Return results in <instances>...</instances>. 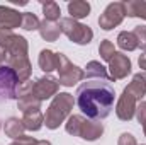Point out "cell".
<instances>
[{"label": "cell", "instance_id": "6da1fadb", "mask_svg": "<svg viewBox=\"0 0 146 145\" xmlns=\"http://www.w3.org/2000/svg\"><path fill=\"white\" fill-rule=\"evenodd\" d=\"M76 104L88 119L99 121L110 114L114 108L115 91L109 80L92 79L78 85L76 89Z\"/></svg>", "mask_w": 146, "mask_h": 145}, {"label": "cell", "instance_id": "7a4b0ae2", "mask_svg": "<svg viewBox=\"0 0 146 145\" xmlns=\"http://www.w3.org/2000/svg\"><path fill=\"white\" fill-rule=\"evenodd\" d=\"M73 104H75V97L70 92H58L53 97L49 108L46 109V114H44L46 128H49V130L60 128V125L65 123V119H68L72 116Z\"/></svg>", "mask_w": 146, "mask_h": 145}, {"label": "cell", "instance_id": "3957f363", "mask_svg": "<svg viewBox=\"0 0 146 145\" xmlns=\"http://www.w3.org/2000/svg\"><path fill=\"white\" fill-rule=\"evenodd\" d=\"M66 133L73 137H80L87 142H95L104 135V125L94 119H87L82 114H72L65 123Z\"/></svg>", "mask_w": 146, "mask_h": 145}, {"label": "cell", "instance_id": "277c9868", "mask_svg": "<svg viewBox=\"0 0 146 145\" xmlns=\"http://www.w3.org/2000/svg\"><path fill=\"white\" fill-rule=\"evenodd\" d=\"M60 29L72 43H76V44H88L94 38V31L88 26L75 21L72 17L60 19Z\"/></svg>", "mask_w": 146, "mask_h": 145}, {"label": "cell", "instance_id": "5b68a950", "mask_svg": "<svg viewBox=\"0 0 146 145\" xmlns=\"http://www.w3.org/2000/svg\"><path fill=\"white\" fill-rule=\"evenodd\" d=\"M0 48L5 50L7 58L10 56H27L29 44L24 36H19L9 29H0Z\"/></svg>", "mask_w": 146, "mask_h": 145}, {"label": "cell", "instance_id": "8992f818", "mask_svg": "<svg viewBox=\"0 0 146 145\" xmlns=\"http://www.w3.org/2000/svg\"><path fill=\"white\" fill-rule=\"evenodd\" d=\"M58 58H60V63H58V80H60V85H65V87H73L76 82L83 80L85 79V72L76 67L73 62H70V58L63 53H58Z\"/></svg>", "mask_w": 146, "mask_h": 145}, {"label": "cell", "instance_id": "52a82bcc", "mask_svg": "<svg viewBox=\"0 0 146 145\" xmlns=\"http://www.w3.org/2000/svg\"><path fill=\"white\" fill-rule=\"evenodd\" d=\"M126 17V12H124V3L122 2H112L106 7V10L100 14L99 17V26L104 29V31H110L114 28H117Z\"/></svg>", "mask_w": 146, "mask_h": 145}, {"label": "cell", "instance_id": "ba28073f", "mask_svg": "<svg viewBox=\"0 0 146 145\" xmlns=\"http://www.w3.org/2000/svg\"><path fill=\"white\" fill-rule=\"evenodd\" d=\"M19 79L10 67H0V103L15 99V87Z\"/></svg>", "mask_w": 146, "mask_h": 145}, {"label": "cell", "instance_id": "9c48e42d", "mask_svg": "<svg viewBox=\"0 0 146 145\" xmlns=\"http://www.w3.org/2000/svg\"><path fill=\"white\" fill-rule=\"evenodd\" d=\"M136 106H138V99L124 87V91L119 96L117 104H115V114H117V118L121 121H131L134 118Z\"/></svg>", "mask_w": 146, "mask_h": 145}, {"label": "cell", "instance_id": "30bf717a", "mask_svg": "<svg viewBox=\"0 0 146 145\" xmlns=\"http://www.w3.org/2000/svg\"><path fill=\"white\" fill-rule=\"evenodd\" d=\"M60 91V80L51 75L39 77L34 82V96L39 101H46L49 97H54Z\"/></svg>", "mask_w": 146, "mask_h": 145}, {"label": "cell", "instance_id": "8fae6325", "mask_svg": "<svg viewBox=\"0 0 146 145\" xmlns=\"http://www.w3.org/2000/svg\"><path fill=\"white\" fill-rule=\"evenodd\" d=\"M131 60L127 58V55L115 51L112 60L109 62V77L110 80H122L131 73Z\"/></svg>", "mask_w": 146, "mask_h": 145}, {"label": "cell", "instance_id": "7c38bea8", "mask_svg": "<svg viewBox=\"0 0 146 145\" xmlns=\"http://www.w3.org/2000/svg\"><path fill=\"white\" fill-rule=\"evenodd\" d=\"M7 67H10L15 72L19 84L27 82L29 77L33 75V65L27 56H10V58H7Z\"/></svg>", "mask_w": 146, "mask_h": 145}, {"label": "cell", "instance_id": "4fadbf2b", "mask_svg": "<svg viewBox=\"0 0 146 145\" xmlns=\"http://www.w3.org/2000/svg\"><path fill=\"white\" fill-rule=\"evenodd\" d=\"M22 26V14L12 7L0 5V29H15Z\"/></svg>", "mask_w": 146, "mask_h": 145}, {"label": "cell", "instance_id": "5bb4252c", "mask_svg": "<svg viewBox=\"0 0 146 145\" xmlns=\"http://www.w3.org/2000/svg\"><path fill=\"white\" fill-rule=\"evenodd\" d=\"M37 63H39V68L42 72H46V75L53 70H58V63H60V58H58V53L51 51V50H42L39 53V58H37Z\"/></svg>", "mask_w": 146, "mask_h": 145}, {"label": "cell", "instance_id": "9a60e30c", "mask_svg": "<svg viewBox=\"0 0 146 145\" xmlns=\"http://www.w3.org/2000/svg\"><path fill=\"white\" fill-rule=\"evenodd\" d=\"M126 89H127L138 101H141L143 96H146V73H143V72L136 73Z\"/></svg>", "mask_w": 146, "mask_h": 145}, {"label": "cell", "instance_id": "2e32d148", "mask_svg": "<svg viewBox=\"0 0 146 145\" xmlns=\"http://www.w3.org/2000/svg\"><path fill=\"white\" fill-rule=\"evenodd\" d=\"M3 132H5V135H7L9 138L17 140L19 137L24 135L26 126H24L22 119H19V118H15V116H10V118L5 121V125H3Z\"/></svg>", "mask_w": 146, "mask_h": 145}, {"label": "cell", "instance_id": "e0dca14e", "mask_svg": "<svg viewBox=\"0 0 146 145\" xmlns=\"http://www.w3.org/2000/svg\"><path fill=\"white\" fill-rule=\"evenodd\" d=\"M22 123H24L26 130H29V132H37V130H41L42 125H44V116H42V113H41L39 109H37V111H27V113H24V116H22Z\"/></svg>", "mask_w": 146, "mask_h": 145}, {"label": "cell", "instance_id": "ac0fdd59", "mask_svg": "<svg viewBox=\"0 0 146 145\" xmlns=\"http://www.w3.org/2000/svg\"><path fill=\"white\" fill-rule=\"evenodd\" d=\"M39 34L41 38L44 39V41H49V43H53V41H56L60 34H61V29H60V24H56V22H51V21H42L41 22V26H39Z\"/></svg>", "mask_w": 146, "mask_h": 145}, {"label": "cell", "instance_id": "d6986e66", "mask_svg": "<svg viewBox=\"0 0 146 145\" xmlns=\"http://www.w3.org/2000/svg\"><path fill=\"white\" fill-rule=\"evenodd\" d=\"M124 12L127 17H141L146 21V2L145 0H126Z\"/></svg>", "mask_w": 146, "mask_h": 145}, {"label": "cell", "instance_id": "ffe728a7", "mask_svg": "<svg viewBox=\"0 0 146 145\" xmlns=\"http://www.w3.org/2000/svg\"><path fill=\"white\" fill-rule=\"evenodd\" d=\"M85 77H88L90 80L92 79H100V80H110L109 73H107V68L97 62V60H92L87 63V70H85Z\"/></svg>", "mask_w": 146, "mask_h": 145}, {"label": "cell", "instance_id": "44dd1931", "mask_svg": "<svg viewBox=\"0 0 146 145\" xmlns=\"http://www.w3.org/2000/svg\"><path fill=\"white\" fill-rule=\"evenodd\" d=\"M68 14L70 17L78 21V19H83L90 14V3L88 2H83V0H75L68 3Z\"/></svg>", "mask_w": 146, "mask_h": 145}, {"label": "cell", "instance_id": "7402d4cb", "mask_svg": "<svg viewBox=\"0 0 146 145\" xmlns=\"http://www.w3.org/2000/svg\"><path fill=\"white\" fill-rule=\"evenodd\" d=\"M117 46L124 51H134L138 48V39L134 36V33L129 31H122L117 36Z\"/></svg>", "mask_w": 146, "mask_h": 145}, {"label": "cell", "instance_id": "603a6c76", "mask_svg": "<svg viewBox=\"0 0 146 145\" xmlns=\"http://www.w3.org/2000/svg\"><path fill=\"white\" fill-rule=\"evenodd\" d=\"M41 103L34 94H29V96H24V97H19L17 99V108L21 109L22 113H27V111H37L41 109Z\"/></svg>", "mask_w": 146, "mask_h": 145}, {"label": "cell", "instance_id": "cb8c5ba5", "mask_svg": "<svg viewBox=\"0 0 146 145\" xmlns=\"http://www.w3.org/2000/svg\"><path fill=\"white\" fill-rule=\"evenodd\" d=\"M42 14H44V19L46 21H51V22H56L60 21V15H61V10H60V5L56 2H42Z\"/></svg>", "mask_w": 146, "mask_h": 145}, {"label": "cell", "instance_id": "d4e9b609", "mask_svg": "<svg viewBox=\"0 0 146 145\" xmlns=\"http://www.w3.org/2000/svg\"><path fill=\"white\" fill-rule=\"evenodd\" d=\"M39 26H41V21L37 19L36 14L33 12H24L22 14V29L24 31H39Z\"/></svg>", "mask_w": 146, "mask_h": 145}, {"label": "cell", "instance_id": "484cf974", "mask_svg": "<svg viewBox=\"0 0 146 145\" xmlns=\"http://www.w3.org/2000/svg\"><path fill=\"white\" fill-rule=\"evenodd\" d=\"M99 53H100L102 60H106V62H110V60H112V56H114V53H115L112 41H109V39H104V41L99 44Z\"/></svg>", "mask_w": 146, "mask_h": 145}, {"label": "cell", "instance_id": "4316f807", "mask_svg": "<svg viewBox=\"0 0 146 145\" xmlns=\"http://www.w3.org/2000/svg\"><path fill=\"white\" fill-rule=\"evenodd\" d=\"M133 33L138 39V48H141L146 53V26H136Z\"/></svg>", "mask_w": 146, "mask_h": 145}, {"label": "cell", "instance_id": "83f0119b", "mask_svg": "<svg viewBox=\"0 0 146 145\" xmlns=\"http://www.w3.org/2000/svg\"><path fill=\"white\" fill-rule=\"evenodd\" d=\"M134 116H136V119L143 125L146 121V101H141L138 106H136V113H134Z\"/></svg>", "mask_w": 146, "mask_h": 145}, {"label": "cell", "instance_id": "f1b7e54d", "mask_svg": "<svg viewBox=\"0 0 146 145\" xmlns=\"http://www.w3.org/2000/svg\"><path fill=\"white\" fill-rule=\"evenodd\" d=\"M117 145H138V142H136L134 135H131V133H121V137L117 140Z\"/></svg>", "mask_w": 146, "mask_h": 145}, {"label": "cell", "instance_id": "f546056e", "mask_svg": "<svg viewBox=\"0 0 146 145\" xmlns=\"http://www.w3.org/2000/svg\"><path fill=\"white\" fill-rule=\"evenodd\" d=\"M10 145H37V140L34 137H27V135H22L19 137L17 140H14Z\"/></svg>", "mask_w": 146, "mask_h": 145}, {"label": "cell", "instance_id": "4dcf8cb0", "mask_svg": "<svg viewBox=\"0 0 146 145\" xmlns=\"http://www.w3.org/2000/svg\"><path fill=\"white\" fill-rule=\"evenodd\" d=\"M138 63H139V67H141V68H143V70L146 72V53H143V55L139 56V60H138Z\"/></svg>", "mask_w": 146, "mask_h": 145}, {"label": "cell", "instance_id": "1f68e13d", "mask_svg": "<svg viewBox=\"0 0 146 145\" xmlns=\"http://www.w3.org/2000/svg\"><path fill=\"white\" fill-rule=\"evenodd\" d=\"M5 58H7V53H5V50L0 48V67H2V63L5 62Z\"/></svg>", "mask_w": 146, "mask_h": 145}, {"label": "cell", "instance_id": "d6a6232c", "mask_svg": "<svg viewBox=\"0 0 146 145\" xmlns=\"http://www.w3.org/2000/svg\"><path fill=\"white\" fill-rule=\"evenodd\" d=\"M37 145H51V142H48V140H37Z\"/></svg>", "mask_w": 146, "mask_h": 145}, {"label": "cell", "instance_id": "836d02e7", "mask_svg": "<svg viewBox=\"0 0 146 145\" xmlns=\"http://www.w3.org/2000/svg\"><path fill=\"white\" fill-rule=\"evenodd\" d=\"M143 132H145V137H146V121L143 123Z\"/></svg>", "mask_w": 146, "mask_h": 145}]
</instances>
